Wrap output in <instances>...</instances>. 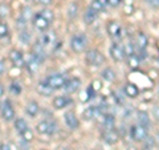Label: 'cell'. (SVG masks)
<instances>
[{
  "instance_id": "1",
  "label": "cell",
  "mask_w": 159,
  "mask_h": 150,
  "mask_svg": "<svg viewBox=\"0 0 159 150\" xmlns=\"http://www.w3.org/2000/svg\"><path fill=\"white\" fill-rule=\"evenodd\" d=\"M130 136L134 141L137 142H143L147 138V128L142 126V125H134L130 128Z\"/></svg>"
},
{
  "instance_id": "2",
  "label": "cell",
  "mask_w": 159,
  "mask_h": 150,
  "mask_svg": "<svg viewBox=\"0 0 159 150\" xmlns=\"http://www.w3.org/2000/svg\"><path fill=\"white\" fill-rule=\"evenodd\" d=\"M86 63L89 65H94V67H98L101 65V64L105 61V57H103V54L101 52H98L97 49H92V51H89L86 53Z\"/></svg>"
},
{
  "instance_id": "3",
  "label": "cell",
  "mask_w": 159,
  "mask_h": 150,
  "mask_svg": "<svg viewBox=\"0 0 159 150\" xmlns=\"http://www.w3.org/2000/svg\"><path fill=\"white\" fill-rule=\"evenodd\" d=\"M86 44H88V40L84 35H76L70 40V47L76 53H81L86 48Z\"/></svg>"
},
{
  "instance_id": "4",
  "label": "cell",
  "mask_w": 159,
  "mask_h": 150,
  "mask_svg": "<svg viewBox=\"0 0 159 150\" xmlns=\"http://www.w3.org/2000/svg\"><path fill=\"white\" fill-rule=\"evenodd\" d=\"M65 81H66V80H65V77H64L62 74H52V76H49L47 78L45 82L54 91V89H61V88H64Z\"/></svg>"
},
{
  "instance_id": "5",
  "label": "cell",
  "mask_w": 159,
  "mask_h": 150,
  "mask_svg": "<svg viewBox=\"0 0 159 150\" xmlns=\"http://www.w3.org/2000/svg\"><path fill=\"white\" fill-rule=\"evenodd\" d=\"M36 130L40 134H49L51 136V134L56 132V125H54V122H51V121H41L37 124Z\"/></svg>"
},
{
  "instance_id": "6",
  "label": "cell",
  "mask_w": 159,
  "mask_h": 150,
  "mask_svg": "<svg viewBox=\"0 0 159 150\" xmlns=\"http://www.w3.org/2000/svg\"><path fill=\"white\" fill-rule=\"evenodd\" d=\"M110 54H111V57L116 60V61H123L125 57H126L123 45H121V44H118V43H114L113 45L110 47Z\"/></svg>"
},
{
  "instance_id": "7",
  "label": "cell",
  "mask_w": 159,
  "mask_h": 150,
  "mask_svg": "<svg viewBox=\"0 0 159 150\" xmlns=\"http://www.w3.org/2000/svg\"><path fill=\"white\" fill-rule=\"evenodd\" d=\"M102 139L109 145H114L118 142L119 136L114 129H105V132L102 133Z\"/></svg>"
},
{
  "instance_id": "8",
  "label": "cell",
  "mask_w": 159,
  "mask_h": 150,
  "mask_svg": "<svg viewBox=\"0 0 159 150\" xmlns=\"http://www.w3.org/2000/svg\"><path fill=\"white\" fill-rule=\"evenodd\" d=\"M2 116L6 121H12L13 117H15V109L12 106L11 101H7L3 104V108H2Z\"/></svg>"
},
{
  "instance_id": "9",
  "label": "cell",
  "mask_w": 159,
  "mask_h": 150,
  "mask_svg": "<svg viewBox=\"0 0 159 150\" xmlns=\"http://www.w3.org/2000/svg\"><path fill=\"white\" fill-rule=\"evenodd\" d=\"M80 85H81V81H80V78L77 77H73L70 80H68V81H65V85H64V89H65V92L72 94L74 93L76 91H78Z\"/></svg>"
},
{
  "instance_id": "10",
  "label": "cell",
  "mask_w": 159,
  "mask_h": 150,
  "mask_svg": "<svg viewBox=\"0 0 159 150\" xmlns=\"http://www.w3.org/2000/svg\"><path fill=\"white\" fill-rule=\"evenodd\" d=\"M49 24L51 23H49L48 20L44 19L40 13H37V15H34L33 16V26H34V28H37L39 31H47Z\"/></svg>"
},
{
  "instance_id": "11",
  "label": "cell",
  "mask_w": 159,
  "mask_h": 150,
  "mask_svg": "<svg viewBox=\"0 0 159 150\" xmlns=\"http://www.w3.org/2000/svg\"><path fill=\"white\" fill-rule=\"evenodd\" d=\"M9 60H11L13 63V65H16V67H23L24 64H25L21 52L17 51V49H12V51L9 52Z\"/></svg>"
},
{
  "instance_id": "12",
  "label": "cell",
  "mask_w": 159,
  "mask_h": 150,
  "mask_svg": "<svg viewBox=\"0 0 159 150\" xmlns=\"http://www.w3.org/2000/svg\"><path fill=\"white\" fill-rule=\"evenodd\" d=\"M65 124L68 125L70 129H77L78 128V118L76 117L74 112H66L65 113Z\"/></svg>"
},
{
  "instance_id": "13",
  "label": "cell",
  "mask_w": 159,
  "mask_h": 150,
  "mask_svg": "<svg viewBox=\"0 0 159 150\" xmlns=\"http://www.w3.org/2000/svg\"><path fill=\"white\" fill-rule=\"evenodd\" d=\"M121 26L117 21H110L107 24V32L111 37H121Z\"/></svg>"
},
{
  "instance_id": "14",
  "label": "cell",
  "mask_w": 159,
  "mask_h": 150,
  "mask_svg": "<svg viewBox=\"0 0 159 150\" xmlns=\"http://www.w3.org/2000/svg\"><path fill=\"white\" fill-rule=\"evenodd\" d=\"M69 104H72V100L65 96H58L53 100V106L56 109H64L65 106H68Z\"/></svg>"
},
{
  "instance_id": "15",
  "label": "cell",
  "mask_w": 159,
  "mask_h": 150,
  "mask_svg": "<svg viewBox=\"0 0 159 150\" xmlns=\"http://www.w3.org/2000/svg\"><path fill=\"white\" fill-rule=\"evenodd\" d=\"M123 91H125V94L127 97H130V98H135L138 94H139V89L137 88V85H134V84H126L125 85V89H123Z\"/></svg>"
},
{
  "instance_id": "16",
  "label": "cell",
  "mask_w": 159,
  "mask_h": 150,
  "mask_svg": "<svg viewBox=\"0 0 159 150\" xmlns=\"http://www.w3.org/2000/svg\"><path fill=\"white\" fill-rule=\"evenodd\" d=\"M147 43H148V40H147V36L143 32H138L137 33V36H135V44H137V47L141 49H145L147 47Z\"/></svg>"
},
{
  "instance_id": "17",
  "label": "cell",
  "mask_w": 159,
  "mask_h": 150,
  "mask_svg": "<svg viewBox=\"0 0 159 150\" xmlns=\"http://www.w3.org/2000/svg\"><path fill=\"white\" fill-rule=\"evenodd\" d=\"M137 118H138V124L142 125V126L147 128L148 125H150V117H148V114L146 112H138Z\"/></svg>"
},
{
  "instance_id": "18",
  "label": "cell",
  "mask_w": 159,
  "mask_h": 150,
  "mask_svg": "<svg viewBox=\"0 0 159 150\" xmlns=\"http://www.w3.org/2000/svg\"><path fill=\"white\" fill-rule=\"evenodd\" d=\"M27 114L28 116H31V117H34L36 114L39 113V110H40V108H39V104L36 102V101H31L28 105H27Z\"/></svg>"
},
{
  "instance_id": "19",
  "label": "cell",
  "mask_w": 159,
  "mask_h": 150,
  "mask_svg": "<svg viewBox=\"0 0 159 150\" xmlns=\"http://www.w3.org/2000/svg\"><path fill=\"white\" fill-rule=\"evenodd\" d=\"M98 113H99L98 108H96V106H89L86 110L84 112V117H85L86 120H94V118L98 116Z\"/></svg>"
},
{
  "instance_id": "20",
  "label": "cell",
  "mask_w": 159,
  "mask_h": 150,
  "mask_svg": "<svg viewBox=\"0 0 159 150\" xmlns=\"http://www.w3.org/2000/svg\"><path fill=\"white\" fill-rule=\"evenodd\" d=\"M37 92L40 94H43V96H49V94L53 92V89L49 87L47 82H40L39 87H37Z\"/></svg>"
},
{
  "instance_id": "21",
  "label": "cell",
  "mask_w": 159,
  "mask_h": 150,
  "mask_svg": "<svg viewBox=\"0 0 159 150\" xmlns=\"http://www.w3.org/2000/svg\"><path fill=\"white\" fill-rule=\"evenodd\" d=\"M15 129H16V132L19 134H21L24 130H27L28 129V125L25 122V120H23V118H17L16 121H15Z\"/></svg>"
},
{
  "instance_id": "22",
  "label": "cell",
  "mask_w": 159,
  "mask_h": 150,
  "mask_svg": "<svg viewBox=\"0 0 159 150\" xmlns=\"http://www.w3.org/2000/svg\"><path fill=\"white\" fill-rule=\"evenodd\" d=\"M96 19H97V12L89 8L88 11H86V13H85V16H84V20H85V23H86V24H92V23L96 21Z\"/></svg>"
},
{
  "instance_id": "23",
  "label": "cell",
  "mask_w": 159,
  "mask_h": 150,
  "mask_svg": "<svg viewBox=\"0 0 159 150\" xmlns=\"http://www.w3.org/2000/svg\"><path fill=\"white\" fill-rule=\"evenodd\" d=\"M89 8L93 9V11H96L98 13V12L105 11V4H103L101 0H93V2L90 3V7H89Z\"/></svg>"
},
{
  "instance_id": "24",
  "label": "cell",
  "mask_w": 159,
  "mask_h": 150,
  "mask_svg": "<svg viewBox=\"0 0 159 150\" xmlns=\"http://www.w3.org/2000/svg\"><path fill=\"white\" fill-rule=\"evenodd\" d=\"M114 124H116V118L111 114H106L103 117V128L105 129H113L114 128Z\"/></svg>"
},
{
  "instance_id": "25",
  "label": "cell",
  "mask_w": 159,
  "mask_h": 150,
  "mask_svg": "<svg viewBox=\"0 0 159 150\" xmlns=\"http://www.w3.org/2000/svg\"><path fill=\"white\" fill-rule=\"evenodd\" d=\"M77 11H78V6L76 3L69 4V7H68V17L69 19H74L77 16Z\"/></svg>"
},
{
  "instance_id": "26",
  "label": "cell",
  "mask_w": 159,
  "mask_h": 150,
  "mask_svg": "<svg viewBox=\"0 0 159 150\" xmlns=\"http://www.w3.org/2000/svg\"><path fill=\"white\" fill-rule=\"evenodd\" d=\"M102 77L106 80V81H113L114 78H116V73H114V71H111L110 68H106L103 69L102 72Z\"/></svg>"
},
{
  "instance_id": "27",
  "label": "cell",
  "mask_w": 159,
  "mask_h": 150,
  "mask_svg": "<svg viewBox=\"0 0 159 150\" xmlns=\"http://www.w3.org/2000/svg\"><path fill=\"white\" fill-rule=\"evenodd\" d=\"M52 39H53V35L52 33H45L44 36L41 37V40H40V43H41L43 47H47V45H51L52 44Z\"/></svg>"
},
{
  "instance_id": "28",
  "label": "cell",
  "mask_w": 159,
  "mask_h": 150,
  "mask_svg": "<svg viewBox=\"0 0 159 150\" xmlns=\"http://www.w3.org/2000/svg\"><path fill=\"white\" fill-rule=\"evenodd\" d=\"M40 15H41V16L45 19V20H48L49 23H52V21H53V19H54V13H53L52 9H44V11L40 13Z\"/></svg>"
},
{
  "instance_id": "29",
  "label": "cell",
  "mask_w": 159,
  "mask_h": 150,
  "mask_svg": "<svg viewBox=\"0 0 159 150\" xmlns=\"http://www.w3.org/2000/svg\"><path fill=\"white\" fill-rule=\"evenodd\" d=\"M8 15H9V7H8V4L2 3V4H0V19L7 17Z\"/></svg>"
},
{
  "instance_id": "30",
  "label": "cell",
  "mask_w": 159,
  "mask_h": 150,
  "mask_svg": "<svg viewBox=\"0 0 159 150\" xmlns=\"http://www.w3.org/2000/svg\"><path fill=\"white\" fill-rule=\"evenodd\" d=\"M20 136H21L23 141H25V142H29V141H32V139H33V133L29 130V128L27 129V130H24L21 134H20Z\"/></svg>"
},
{
  "instance_id": "31",
  "label": "cell",
  "mask_w": 159,
  "mask_h": 150,
  "mask_svg": "<svg viewBox=\"0 0 159 150\" xmlns=\"http://www.w3.org/2000/svg\"><path fill=\"white\" fill-rule=\"evenodd\" d=\"M9 92H11L13 96H19V94L21 93V88H20L19 84L13 82V84H11V87H9Z\"/></svg>"
},
{
  "instance_id": "32",
  "label": "cell",
  "mask_w": 159,
  "mask_h": 150,
  "mask_svg": "<svg viewBox=\"0 0 159 150\" xmlns=\"http://www.w3.org/2000/svg\"><path fill=\"white\" fill-rule=\"evenodd\" d=\"M127 63H129V67L137 68V67H138V63H139V59L135 56V54H131V56H129Z\"/></svg>"
},
{
  "instance_id": "33",
  "label": "cell",
  "mask_w": 159,
  "mask_h": 150,
  "mask_svg": "<svg viewBox=\"0 0 159 150\" xmlns=\"http://www.w3.org/2000/svg\"><path fill=\"white\" fill-rule=\"evenodd\" d=\"M6 35H8V27L6 23L0 21V37H4Z\"/></svg>"
},
{
  "instance_id": "34",
  "label": "cell",
  "mask_w": 159,
  "mask_h": 150,
  "mask_svg": "<svg viewBox=\"0 0 159 150\" xmlns=\"http://www.w3.org/2000/svg\"><path fill=\"white\" fill-rule=\"evenodd\" d=\"M123 49H125L126 56H131V54H134V47L131 45V44H126V45H123Z\"/></svg>"
},
{
  "instance_id": "35",
  "label": "cell",
  "mask_w": 159,
  "mask_h": 150,
  "mask_svg": "<svg viewBox=\"0 0 159 150\" xmlns=\"http://www.w3.org/2000/svg\"><path fill=\"white\" fill-rule=\"evenodd\" d=\"M143 142H146V150H151V149H152V146H154V139H152V138L147 137Z\"/></svg>"
},
{
  "instance_id": "36",
  "label": "cell",
  "mask_w": 159,
  "mask_h": 150,
  "mask_svg": "<svg viewBox=\"0 0 159 150\" xmlns=\"http://www.w3.org/2000/svg\"><path fill=\"white\" fill-rule=\"evenodd\" d=\"M145 2L152 8H159V0H145Z\"/></svg>"
},
{
  "instance_id": "37",
  "label": "cell",
  "mask_w": 159,
  "mask_h": 150,
  "mask_svg": "<svg viewBox=\"0 0 159 150\" xmlns=\"http://www.w3.org/2000/svg\"><path fill=\"white\" fill-rule=\"evenodd\" d=\"M29 16H31V9H29V8H24L23 9V19L24 20H28L29 19Z\"/></svg>"
},
{
  "instance_id": "38",
  "label": "cell",
  "mask_w": 159,
  "mask_h": 150,
  "mask_svg": "<svg viewBox=\"0 0 159 150\" xmlns=\"http://www.w3.org/2000/svg\"><path fill=\"white\" fill-rule=\"evenodd\" d=\"M6 72V63H4V60H0V76Z\"/></svg>"
},
{
  "instance_id": "39",
  "label": "cell",
  "mask_w": 159,
  "mask_h": 150,
  "mask_svg": "<svg viewBox=\"0 0 159 150\" xmlns=\"http://www.w3.org/2000/svg\"><path fill=\"white\" fill-rule=\"evenodd\" d=\"M88 93H89V98H93V97H94V93H96V91H94V89L92 88V85L88 88Z\"/></svg>"
},
{
  "instance_id": "40",
  "label": "cell",
  "mask_w": 159,
  "mask_h": 150,
  "mask_svg": "<svg viewBox=\"0 0 159 150\" xmlns=\"http://www.w3.org/2000/svg\"><path fill=\"white\" fill-rule=\"evenodd\" d=\"M152 113H154V117H155L157 120H159V106H154Z\"/></svg>"
},
{
  "instance_id": "41",
  "label": "cell",
  "mask_w": 159,
  "mask_h": 150,
  "mask_svg": "<svg viewBox=\"0 0 159 150\" xmlns=\"http://www.w3.org/2000/svg\"><path fill=\"white\" fill-rule=\"evenodd\" d=\"M92 88H93V89H94V91H96V92H97V91H98V89H99V88H101V84H99V81H94V82L92 84Z\"/></svg>"
},
{
  "instance_id": "42",
  "label": "cell",
  "mask_w": 159,
  "mask_h": 150,
  "mask_svg": "<svg viewBox=\"0 0 159 150\" xmlns=\"http://www.w3.org/2000/svg\"><path fill=\"white\" fill-rule=\"evenodd\" d=\"M40 4H43V6H49V4H52L53 0H37Z\"/></svg>"
},
{
  "instance_id": "43",
  "label": "cell",
  "mask_w": 159,
  "mask_h": 150,
  "mask_svg": "<svg viewBox=\"0 0 159 150\" xmlns=\"http://www.w3.org/2000/svg\"><path fill=\"white\" fill-rule=\"evenodd\" d=\"M28 40H29V35H28V33L25 35V32H23V33H21V41H23V43H27Z\"/></svg>"
},
{
  "instance_id": "44",
  "label": "cell",
  "mask_w": 159,
  "mask_h": 150,
  "mask_svg": "<svg viewBox=\"0 0 159 150\" xmlns=\"http://www.w3.org/2000/svg\"><path fill=\"white\" fill-rule=\"evenodd\" d=\"M119 3H121V0H109V4H111L113 7H117Z\"/></svg>"
},
{
  "instance_id": "45",
  "label": "cell",
  "mask_w": 159,
  "mask_h": 150,
  "mask_svg": "<svg viewBox=\"0 0 159 150\" xmlns=\"http://www.w3.org/2000/svg\"><path fill=\"white\" fill-rule=\"evenodd\" d=\"M0 150H11V149H9V145L2 143V145H0Z\"/></svg>"
},
{
  "instance_id": "46",
  "label": "cell",
  "mask_w": 159,
  "mask_h": 150,
  "mask_svg": "<svg viewBox=\"0 0 159 150\" xmlns=\"http://www.w3.org/2000/svg\"><path fill=\"white\" fill-rule=\"evenodd\" d=\"M3 94H4V88H3V85L0 84V98H2Z\"/></svg>"
},
{
  "instance_id": "47",
  "label": "cell",
  "mask_w": 159,
  "mask_h": 150,
  "mask_svg": "<svg viewBox=\"0 0 159 150\" xmlns=\"http://www.w3.org/2000/svg\"><path fill=\"white\" fill-rule=\"evenodd\" d=\"M60 150H69V149H68V148H61Z\"/></svg>"
},
{
  "instance_id": "48",
  "label": "cell",
  "mask_w": 159,
  "mask_h": 150,
  "mask_svg": "<svg viewBox=\"0 0 159 150\" xmlns=\"http://www.w3.org/2000/svg\"><path fill=\"white\" fill-rule=\"evenodd\" d=\"M129 150H135V148H129Z\"/></svg>"
},
{
  "instance_id": "49",
  "label": "cell",
  "mask_w": 159,
  "mask_h": 150,
  "mask_svg": "<svg viewBox=\"0 0 159 150\" xmlns=\"http://www.w3.org/2000/svg\"><path fill=\"white\" fill-rule=\"evenodd\" d=\"M158 143H159V134H158Z\"/></svg>"
},
{
  "instance_id": "50",
  "label": "cell",
  "mask_w": 159,
  "mask_h": 150,
  "mask_svg": "<svg viewBox=\"0 0 159 150\" xmlns=\"http://www.w3.org/2000/svg\"><path fill=\"white\" fill-rule=\"evenodd\" d=\"M28 2H31V0H28Z\"/></svg>"
},
{
  "instance_id": "51",
  "label": "cell",
  "mask_w": 159,
  "mask_h": 150,
  "mask_svg": "<svg viewBox=\"0 0 159 150\" xmlns=\"http://www.w3.org/2000/svg\"><path fill=\"white\" fill-rule=\"evenodd\" d=\"M107 3H109V0H107Z\"/></svg>"
}]
</instances>
